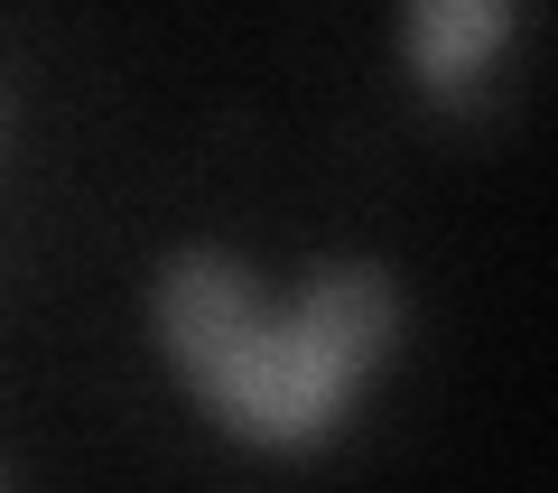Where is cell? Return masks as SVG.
I'll return each instance as SVG.
<instances>
[{
    "label": "cell",
    "instance_id": "obj_1",
    "mask_svg": "<svg viewBox=\"0 0 558 493\" xmlns=\"http://www.w3.org/2000/svg\"><path fill=\"white\" fill-rule=\"evenodd\" d=\"M149 316H159V336H168V354H178L186 392H205V382H215L223 363H233L242 345L260 336L270 298H260V279L242 270L233 252L196 242V252H178V261L159 270V289H149Z\"/></svg>",
    "mask_w": 558,
    "mask_h": 493
},
{
    "label": "cell",
    "instance_id": "obj_2",
    "mask_svg": "<svg viewBox=\"0 0 558 493\" xmlns=\"http://www.w3.org/2000/svg\"><path fill=\"white\" fill-rule=\"evenodd\" d=\"M279 316L299 326L307 354L336 363V373L363 392V373H373V363L391 354V336H400V279L381 270V261H326V270L299 279V298H289Z\"/></svg>",
    "mask_w": 558,
    "mask_h": 493
},
{
    "label": "cell",
    "instance_id": "obj_3",
    "mask_svg": "<svg viewBox=\"0 0 558 493\" xmlns=\"http://www.w3.org/2000/svg\"><path fill=\"white\" fill-rule=\"evenodd\" d=\"M502 38H512V10H502V0H418L410 10V57H418L428 84L475 75Z\"/></svg>",
    "mask_w": 558,
    "mask_h": 493
}]
</instances>
